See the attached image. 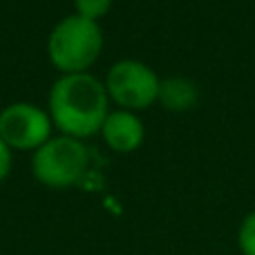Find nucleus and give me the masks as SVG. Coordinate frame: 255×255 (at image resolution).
<instances>
[{
	"label": "nucleus",
	"mask_w": 255,
	"mask_h": 255,
	"mask_svg": "<svg viewBox=\"0 0 255 255\" xmlns=\"http://www.w3.org/2000/svg\"><path fill=\"white\" fill-rule=\"evenodd\" d=\"M110 115L106 83L90 72L63 74L49 90V119L65 136L88 139L101 132Z\"/></svg>",
	"instance_id": "1"
},
{
	"label": "nucleus",
	"mask_w": 255,
	"mask_h": 255,
	"mask_svg": "<svg viewBox=\"0 0 255 255\" xmlns=\"http://www.w3.org/2000/svg\"><path fill=\"white\" fill-rule=\"evenodd\" d=\"M103 31L99 22L81 18L76 13L56 22L47 38V56L52 65L63 74L88 72L101 56Z\"/></svg>",
	"instance_id": "2"
},
{
	"label": "nucleus",
	"mask_w": 255,
	"mask_h": 255,
	"mask_svg": "<svg viewBox=\"0 0 255 255\" xmlns=\"http://www.w3.org/2000/svg\"><path fill=\"white\" fill-rule=\"evenodd\" d=\"M90 152L74 136H52L31 157V172L47 188H70L85 177Z\"/></svg>",
	"instance_id": "3"
},
{
	"label": "nucleus",
	"mask_w": 255,
	"mask_h": 255,
	"mask_svg": "<svg viewBox=\"0 0 255 255\" xmlns=\"http://www.w3.org/2000/svg\"><path fill=\"white\" fill-rule=\"evenodd\" d=\"M159 88H161V79L157 76V72L134 58L117 61L106 76V90L110 101H115L121 110L128 112L145 110L157 103Z\"/></svg>",
	"instance_id": "4"
},
{
	"label": "nucleus",
	"mask_w": 255,
	"mask_h": 255,
	"mask_svg": "<svg viewBox=\"0 0 255 255\" xmlns=\"http://www.w3.org/2000/svg\"><path fill=\"white\" fill-rule=\"evenodd\" d=\"M49 112L31 103H11L0 112V139L11 150H38L52 139Z\"/></svg>",
	"instance_id": "5"
},
{
	"label": "nucleus",
	"mask_w": 255,
	"mask_h": 255,
	"mask_svg": "<svg viewBox=\"0 0 255 255\" xmlns=\"http://www.w3.org/2000/svg\"><path fill=\"white\" fill-rule=\"evenodd\" d=\"M101 136L110 150L126 154L141 148V143L145 139V128H143V121L134 112L117 110L108 115L106 124L101 128Z\"/></svg>",
	"instance_id": "6"
},
{
	"label": "nucleus",
	"mask_w": 255,
	"mask_h": 255,
	"mask_svg": "<svg viewBox=\"0 0 255 255\" xmlns=\"http://www.w3.org/2000/svg\"><path fill=\"white\" fill-rule=\"evenodd\" d=\"M199 101V90L195 81L186 79V76H170V79L161 81L159 88V103L166 110L172 112H186L195 108Z\"/></svg>",
	"instance_id": "7"
},
{
	"label": "nucleus",
	"mask_w": 255,
	"mask_h": 255,
	"mask_svg": "<svg viewBox=\"0 0 255 255\" xmlns=\"http://www.w3.org/2000/svg\"><path fill=\"white\" fill-rule=\"evenodd\" d=\"M115 0H74L76 16L88 18L92 22H99L101 18H106L110 13Z\"/></svg>",
	"instance_id": "8"
},
{
	"label": "nucleus",
	"mask_w": 255,
	"mask_h": 255,
	"mask_svg": "<svg viewBox=\"0 0 255 255\" xmlns=\"http://www.w3.org/2000/svg\"><path fill=\"white\" fill-rule=\"evenodd\" d=\"M238 247L242 255H255V211L242 220L238 229Z\"/></svg>",
	"instance_id": "9"
},
{
	"label": "nucleus",
	"mask_w": 255,
	"mask_h": 255,
	"mask_svg": "<svg viewBox=\"0 0 255 255\" xmlns=\"http://www.w3.org/2000/svg\"><path fill=\"white\" fill-rule=\"evenodd\" d=\"M9 170H11V148L0 139V184L7 179Z\"/></svg>",
	"instance_id": "10"
},
{
	"label": "nucleus",
	"mask_w": 255,
	"mask_h": 255,
	"mask_svg": "<svg viewBox=\"0 0 255 255\" xmlns=\"http://www.w3.org/2000/svg\"><path fill=\"white\" fill-rule=\"evenodd\" d=\"M0 112H2V110H0Z\"/></svg>",
	"instance_id": "11"
}]
</instances>
